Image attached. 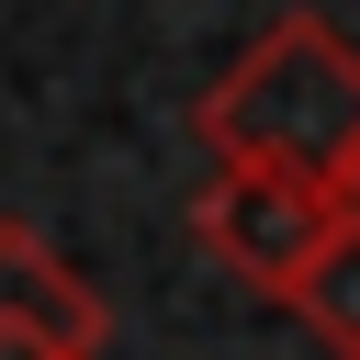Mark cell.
<instances>
[{
	"instance_id": "1",
	"label": "cell",
	"mask_w": 360,
	"mask_h": 360,
	"mask_svg": "<svg viewBox=\"0 0 360 360\" xmlns=\"http://www.w3.org/2000/svg\"><path fill=\"white\" fill-rule=\"evenodd\" d=\"M202 146L214 158H248V169H304V180H338L360 169V45L315 11H281L214 90H202Z\"/></svg>"
},
{
	"instance_id": "2",
	"label": "cell",
	"mask_w": 360,
	"mask_h": 360,
	"mask_svg": "<svg viewBox=\"0 0 360 360\" xmlns=\"http://www.w3.org/2000/svg\"><path fill=\"white\" fill-rule=\"evenodd\" d=\"M349 225V191L338 180H304V169H248V158H214V180L191 191V236L214 270H236L248 292L292 304L304 270L326 259V236Z\"/></svg>"
},
{
	"instance_id": "3",
	"label": "cell",
	"mask_w": 360,
	"mask_h": 360,
	"mask_svg": "<svg viewBox=\"0 0 360 360\" xmlns=\"http://www.w3.org/2000/svg\"><path fill=\"white\" fill-rule=\"evenodd\" d=\"M101 338H112L101 292L22 214H0V360H101Z\"/></svg>"
},
{
	"instance_id": "4",
	"label": "cell",
	"mask_w": 360,
	"mask_h": 360,
	"mask_svg": "<svg viewBox=\"0 0 360 360\" xmlns=\"http://www.w3.org/2000/svg\"><path fill=\"white\" fill-rule=\"evenodd\" d=\"M292 315L338 349V360H360V202H349V225L326 236V259L304 270V292H292Z\"/></svg>"
},
{
	"instance_id": "5",
	"label": "cell",
	"mask_w": 360,
	"mask_h": 360,
	"mask_svg": "<svg viewBox=\"0 0 360 360\" xmlns=\"http://www.w3.org/2000/svg\"><path fill=\"white\" fill-rule=\"evenodd\" d=\"M349 202H360V169H349Z\"/></svg>"
}]
</instances>
